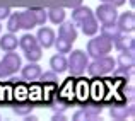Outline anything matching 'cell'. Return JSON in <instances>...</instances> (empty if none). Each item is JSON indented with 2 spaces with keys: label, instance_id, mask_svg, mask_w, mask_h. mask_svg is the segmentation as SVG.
<instances>
[{
  "label": "cell",
  "instance_id": "1",
  "mask_svg": "<svg viewBox=\"0 0 135 121\" xmlns=\"http://www.w3.org/2000/svg\"><path fill=\"white\" fill-rule=\"evenodd\" d=\"M116 67V62L111 58V56H99V58H94L92 63H87V72H89L91 77H104L108 73H111Z\"/></svg>",
  "mask_w": 135,
  "mask_h": 121
},
{
  "label": "cell",
  "instance_id": "2",
  "mask_svg": "<svg viewBox=\"0 0 135 121\" xmlns=\"http://www.w3.org/2000/svg\"><path fill=\"white\" fill-rule=\"evenodd\" d=\"M89 63L87 55L82 49H74L70 53V58L67 60V70L70 72V77H80L86 72V67Z\"/></svg>",
  "mask_w": 135,
  "mask_h": 121
},
{
  "label": "cell",
  "instance_id": "3",
  "mask_svg": "<svg viewBox=\"0 0 135 121\" xmlns=\"http://www.w3.org/2000/svg\"><path fill=\"white\" fill-rule=\"evenodd\" d=\"M113 49V41L106 36H96L87 43V53L92 58H99V56H106Z\"/></svg>",
  "mask_w": 135,
  "mask_h": 121
},
{
  "label": "cell",
  "instance_id": "4",
  "mask_svg": "<svg viewBox=\"0 0 135 121\" xmlns=\"http://www.w3.org/2000/svg\"><path fill=\"white\" fill-rule=\"evenodd\" d=\"M21 67V56L14 51H7V55L0 60V79L12 77Z\"/></svg>",
  "mask_w": 135,
  "mask_h": 121
},
{
  "label": "cell",
  "instance_id": "5",
  "mask_svg": "<svg viewBox=\"0 0 135 121\" xmlns=\"http://www.w3.org/2000/svg\"><path fill=\"white\" fill-rule=\"evenodd\" d=\"M96 19L103 24V26H109V24H116V19H118V12H116V7L111 5V3H104L99 5L96 9Z\"/></svg>",
  "mask_w": 135,
  "mask_h": 121
},
{
  "label": "cell",
  "instance_id": "6",
  "mask_svg": "<svg viewBox=\"0 0 135 121\" xmlns=\"http://www.w3.org/2000/svg\"><path fill=\"white\" fill-rule=\"evenodd\" d=\"M116 26H118V29L122 31L123 34L133 33V29H135V14L132 12V10L122 14V16L116 19Z\"/></svg>",
  "mask_w": 135,
  "mask_h": 121
},
{
  "label": "cell",
  "instance_id": "7",
  "mask_svg": "<svg viewBox=\"0 0 135 121\" xmlns=\"http://www.w3.org/2000/svg\"><path fill=\"white\" fill-rule=\"evenodd\" d=\"M109 114L116 119H125L127 116H133V106L127 102H113L109 108Z\"/></svg>",
  "mask_w": 135,
  "mask_h": 121
},
{
  "label": "cell",
  "instance_id": "8",
  "mask_svg": "<svg viewBox=\"0 0 135 121\" xmlns=\"http://www.w3.org/2000/svg\"><path fill=\"white\" fill-rule=\"evenodd\" d=\"M36 41H38V44L45 49L51 48L53 43H55V31H53L51 27H41V29L38 31Z\"/></svg>",
  "mask_w": 135,
  "mask_h": 121
},
{
  "label": "cell",
  "instance_id": "9",
  "mask_svg": "<svg viewBox=\"0 0 135 121\" xmlns=\"http://www.w3.org/2000/svg\"><path fill=\"white\" fill-rule=\"evenodd\" d=\"M41 75V67L36 62H29L26 67H22V79L27 82H34L38 80Z\"/></svg>",
  "mask_w": 135,
  "mask_h": 121
},
{
  "label": "cell",
  "instance_id": "10",
  "mask_svg": "<svg viewBox=\"0 0 135 121\" xmlns=\"http://www.w3.org/2000/svg\"><path fill=\"white\" fill-rule=\"evenodd\" d=\"M79 26H80V29H82V33L86 34V36H96L98 31H99V22L94 17V14H92L91 17H87V19H84Z\"/></svg>",
  "mask_w": 135,
  "mask_h": 121
},
{
  "label": "cell",
  "instance_id": "11",
  "mask_svg": "<svg viewBox=\"0 0 135 121\" xmlns=\"http://www.w3.org/2000/svg\"><path fill=\"white\" fill-rule=\"evenodd\" d=\"M17 17H19V27L21 29H33V27H36V19H34V14L31 9L24 10V12H19Z\"/></svg>",
  "mask_w": 135,
  "mask_h": 121
},
{
  "label": "cell",
  "instance_id": "12",
  "mask_svg": "<svg viewBox=\"0 0 135 121\" xmlns=\"http://www.w3.org/2000/svg\"><path fill=\"white\" fill-rule=\"evenodd\" d=\"M58 36L65 38L69 41H75L77 39V29H75V24L70 21V22H60V29H58Z\"/></svg>",
  "mask_w": 135,
  "mask_h": 121
},
{
  "label": "cell",
  "instance_id": "13",
  "mask_svg": "<svg viewBox=\"0 0 135 121\" xmlns=\"http://www.w3.org/2000/svg\"><path fill=\"white\" fill-rule=\"evenodd\" d=\"M113 46H115L118 51H133V49H135V41H133L132 36L122 34L118 39L113 41Z\"/></svg>",
  "mask_w": 135,
  "mask_h": 121
},
{
  "label": "cell",
  "instance_id": "14",
  "mask_svg": "<svg viewBox=\"0 0 135 121\" xmlns=\"http://www.w3.org/2000/svg\"><path fill=\"white\" fill-rule=\"evenodd\" d=\"M50 67H51V70L55 73H63L67 72V58L62 55V53H58V55H53L51 58H50Z\"/></svg>",
  "mask_w": 135,
  "mask_h": 121
},
{
  "label": "cell",
  "instance_id": "15",
  "mask_svg": "<svg viewBox=\"0 0 135 121\" xmlns=\"http://www.w3.org/2000/svg\"><path fill=\"white\" fill-rule=\"evenodd\" d=\"M91 16H92V10L87 5H79V7H75L74 12H72V22L75 24V26H79L84 19H87V17H91Z\"/></svg>",
  "mask_w": 135,
  "mask_h": 121
},
{
  "label": "cell",
  "instance_id": "16",
  "mask_svg": "<svg viewBox=\"0 0 135 121\" xmlns=\"http://www.w3.org/2000/svg\"><path fill=\"white\" fill-rule=\"evenodd\" d=\"M17 46H19V39H17V36H14V33L3 34L0 38V48L3 51H14Z\"/></svg>",
  "mask_w": 135,
  "mask_h": 121
},
{
  "label": "cell",
  "instance_id": "17",
  "mask_svg": "<svg viewBox=\"0 0 135 121\" xmlns=\"http://www.w3.org/2000/svg\"><path fill=\"white\" fill-rule=\"evenodd\" d=\"M115 62L118 63L122 68H133V67H135V56H133V51H122Z\"/></svg>",
  "mask_w": 135,
  "mask_h": 121
},
{
  "label": "cell",
  "instance_id": "18",
  "mask_svg": "<svg viewBox=\"0 0 135 121\" xmlns=\"http://www.w3.org/2000/svg\"><path fill=\"white\" fill-rule=\"evenodd\" d=\"M33 102L31 101H17V102H14V106H12V111L16 113V114H19V116H27L31 111H33Z\"/></svg>",
  "mask_w": 135,
  "mask_h": 121
},
{
  "label": "cell",
  "instance_id": "19",
  "mask_svg": "<svg viewBox=\"0 0 135 121\" xmlns=\"http://www.w3.org/2000/svg\"><path fill=\"white\" fill-rule=\"evenodd\" d=\"M101 34L106 36V38H109L111 41H115V39H118L123 33L118 29L116 24H109V26H101Z\"/></svg>",
  "mask_w": 135,
  "mask_h": 121
},
{
  "label": "cell",
  "instance_id": "20",
  "mask_svg": "<svg viewBox=\"0 0 135 121\" xmlns=\"http://www.w3.org/2000/svg\"><path fill=\"white\" fill-rule=\"evenodd\" d=\"M55 48H56V53H62V55H65V53H70L72 51V41L65 39V38L58 36V39L55 38Z\"/></svg>",
  "mask_w": 135,
  "mask_h": 121
},
{
  "label": "cell",
  "instance_id": "21",
  "mask_svg": "<svg viewBox=\"0 0 135 121\" xmlns=\"http://www.w3.org/2000/svg\"><path fill=\"white\" fill-rule=\"evenodd\" d=\"M46 16H48V19L51 21L53 24H60L65 21V10L63 9H50L48 12H46Z\"/></svg>",
  "mask_w": 135,
  "mask_h": 121
},
{
  "label": "cell",
  "instance_id": "22",
  "mask_svg": "<svg viewBox=\"0 0 135 121\" xmlns=\"http://www.w3.org/2000/svg\"><path fill=\"white\" fill-rule=\"evenodd\" d=\"M36 44H38V41H36V38H34L33 34H24V36L19 39V46L24 49V51H27V49L34 48Z\"/></svg>",
  "mask_w": 135,
  "mask_h": 121
},
{
  "label": "cell",
  "instance_id": "23",
  "mask_svg": "<svg viewBox=\"0 0 135 121\" xmlns=\"http://www.w3.org/2000/svg\"><path fill=\"white\" fill-rule=\"evenodd\" d=\"M41 46H34V48H31V49H27V51H24V56L27 58V62H40L41 60V56H43V53H41Z\"/></svg>",
  "mask_w": 135,
  "mask_h": 121
},
{
  "label": "cell",
  "instance_id": "24",
  "mask_svg": "<svg viewBox=\"0 0 135 121\" xmlns=\"http://www.w3.org/2000/svg\"><path fill=\"white\" fill-rule=\"evenodd\" d=\"M7 29H9V33H16V31H19V17H17V12L16 14H10L9 17H7Z\"/></svg>",
  "mask_w": 135,
  "mask_h": 121
},
{
  "label": "cell",
  "instance_id": "25",
  "mask_svg": "<svg viewBox=\"0 0 135 121\" xmlns=\"http://www.w3.org/2000/svg\"><path fill=\"white\" fill-rule=\"evenodd\" d=\"M34 14V19H36V26H45L46 19H48V16H46L45 9H31Z\"/></svg>",
  "mask_w": 135,
  "mask_h": 121
},
{
  "label": "cell",
  "instance_id": "26",
  "mask_svg": "<svg viewBox=\"0 0 135 121\" xmlns=\"http://www.w3.org/2000/svg\"><path fill=\"white\" fill-rule=\"evenodd\" d=\"M40 80H41V82H56V73L53 72V70H51V72H46V73L41 72Z\"/></svg>",
  "mask_w": 135,
  "mask_h": 121
},
{
  "label": "cell",
  "instance_id": "27",
  "mask_svg": "<svg viewBox=\"0 0 135 121\" xmlns=\"http://www.w3.org/2000/svg\"><path fill=\"white\" fill-rule=\"evenodd\" d=\"M9 16H10V9H9V7H0V21L7 19Z\"/></svg>",
  "mask_w": 135,
  "mask_h": 121
},
{
  "label": "cell",
  "instance_id": "28",
  "mask_svg": "<svg viewBox=\"0 0 135 121\" xmlns=\"http://www.w3.org/2000/svg\"><path fill=\"white\" fill-rule=\"evenodd\" d=\"M101 2L111 3V5H115V7H120V5H123V3H125V0H101Z\"/></svg>",
  "mask_w": 135,
  "mask_h": 121
},
{
  "label": "cell",
  "instance_id": "29",
  "mask_svg": "<svg viewBox=\"0 0 135 121\" xmlns=\"http://www.w3.org/2000/svg\"><path fill=\"white\" fill-rule=\"evenodd\" d=\"M53 119H55V121H58V119H65V116H63V114H55V116H53Z\"/></svg>",
  "mask_w": 135,
  "mask_h": 121
},
{
  "label": "cell",
  "instance_id": "30",
  "mask_svg": "<svg viewBox=\"0 0 135 121\" xmlns=\"http://www.w3.org/2000/svg\"><path fill=\"white\" fill-rule=\"evenodd\" d=\"M130 3H132V5H133V3H135V0H130Z\"/></svg>",
  "mask_w": 135,
  "mask_h": 121
},
{
  "label": "cell",
  "instance_id": "31",
  "mask_svg": "<svg viewBox=\"0 0 135 121\" xmlns=\"http://www.w3.org/2000/svg\"><path fill=\"white\" fill-rule=\"evenodd\" d=\"M0 31H2V26H0Z\"/></svg>",
  "mask_w": 135,
  "mask_h": 121
}]
</instances>
